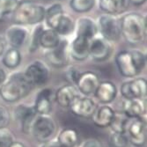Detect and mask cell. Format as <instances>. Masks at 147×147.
<instances>
[{
	"label": "cell",
	"instance_id": "obj_6",
	"mask_svg": "<svg viewBox=\"0 0 147 147\" xmlns=\"http://www.w3.org/2000/svg\"><path fill=\"white\" fill-rule=\"evenodd\" d=\"M125 134L133 145L141 147L146 142V124L142 117L134 118L129 122L126 127Z\"/></svg>",
	"mask_w": 147,
	"mask_h": 147
},
{
	"label": "cell",
	"instance_id": "obj_34",
	"mask_svg": "<svg viewBox=\"0 0 147 147\" xmlns=\"http://www.w3.org/2000/svg\"><path fill=\"white\" fill-rule=\"evenodd\" d=\"M131 54H132V57L134 58V61H135V63L137 65V68L138 70L139 71V72L142 71V70L144 69V65H145V63H146V57L144 53L140 50H138V49H133V50H130Z\"/></svg>",
	"mask_w": 147,
	"mask_h": 147
},
{
	"label": "cell",
	"instance_id": "obj_26",
	"mask_svg": "<svg viewBox=\"0 0 147 147\" xmlns=\"http://www.w3.org/2000/svg\"><path fill=\"white\" fill-rule=\"evenodd\" d=\"M57 141L62 147H74L78 141V133L75 129L65 128L59 133Z\"/></svg>",
	"mask_w": 147,
	"mask_h": 147
},
{
	"label": "cell",
	"instance_id": "obj_21",
	"mask_svg": "<svg viewBox=\"0 0 147 147\" xmlns=\"http://www.w3.org/2000/svg\"><path fill=\"white\" fill-rule=\"evenodd\" d=\"M99 5L105 13L115 16L125 12L130 3L129 0H100Z\"/></svg>",
	"mask_w": 147,
	"mask_h": 147
},
{
	"label": "cell",
	"instance_id": "obj_22",
	"mask_svg": "<svg viewBox=\"0 0 147 147\" xmlns=\"http://www.w3.org/2000/svg\"><path fill=\"white\" fill-rule=\"evenodd\" d=\"M123 112L129 119L141 117L145 112V104L140 99H125L123 102Z\"/></svg>",
	"mask_w": 147,
	"mask_h": 147
},
{
	"label": "cell",
	"instance_id": "obj_28",
	"mask_svg": "<svg viewBox=\"0 0 147 147\" xmlns=\"http://www.w3.org/2000/svg\"><path fill=\"white\" fill-rule=\"evenodd\" d=\"M74 28L75 26L72 18L64 13L58 21L55 30L59 35H68L73 32Z\"/></svg>",
	"mask_w": 147,
	"mask_h": 147
},
{
	"label": "cell",
	"instance_id": "obj_8",
	"mask_svg": "<svg viewBox=\"0 0 147 147\" xmlns=\"http://www.w3.org/2000/svg\"><path fill=\"white\" fill-rule=\"evenodd\" d=\"M24 75L32 86H42L48 81L49 71L42 62L34 61L26 67Z\"/></svg>",
	"mask_w": 147,
	"mask_h": 147
},
{
	"label": "cell",
	"instance_id": "obj_30",
	"mask_svg": "<svg viewBox=\"0 0 147 147\" xmlns=\"http://www.w3.org/2000/svg\"><path fill=\"white\" fill-rule=\"evenodd\" d=\"M95 5V0H70V7L76 12L84 13L91 11Z\"/></svg>",
	"mask_w": 147,
	"mask_h": 147
},
{
	"label": "cell",
	"instance_id": "obj_42",
	"mask_svg": "<svg viewBox=\"0 0 147 147\" xmlns=\"http://www.w3.org/2000/svg\"><path fill=\"white\" fill-rule=\"evenodd\" d=\"M9 147H26L24 144H22L21 142H19V141H13Z\"/></svg>",
	"mask_w": 147,
	"mask_h": 147
},
{
	"label": "cell",
	"instance_id": "obj_33",
	"mask_svg": "<svg viewBox=\"0 0 147 147\" xmlns=\"http://www.w3.org/2000/svg\"><path fill=\"white\" fill-rule=\"evenodd\" d=\"M109 142L112 147H127L129 144V139L125 133L115 131L110 136Z\"/></svg>",
	"mask_w": 147,
	"mask_h": 147
},
{
	"label": "cell",
	"instance_id": "obj_32",
	"mask_svg": "<svg viewBox=\"0 0 147 147\" xmlns=\"http://www.w3.org/2000/svg\"><path fill=\"white\" fill-rule=\"evenodd\" d=\"M43 26L41 24L36 25L35 28L33 29L31 34H29V46H28V50L29 52H34L38 49L40 44V36H41L42 32L43 31Z\"/></svg>",
	"mask_w": 147,
	"mask_h": 147
},
{
	"label": "cell",
	"instance_id": "obj_27",
	"mask_svg": "<svg viewBox=\"0 0 147 147\" xmlns=\"http://www.w3.org/2000/svg\"><path fill=\"white\" fill-rule=\"evenodd\" d=\"M3 56V64L6 68L15 69L20 64L21 62V54L18 49L10 48L5 52H4Z\"/></svg>",
	"mask_w": 147,
	"mask_h": 147
},
{
	"label": "cell",
	"instance_id": "obj_40",
	"mask_svg": "<svg viewBox=\"0 0 147 147\" xmlns=\"http://www.w3.org/2000/svg\"><path fill=\"white\" fill-rule=\"evenodd\" d=\"M129 3L134 5L136 6H139V5H142L143 4H144L146 2V0H129Z\"/></svg>",
	"mask_w": 147,
	"mask_h": 147
},
{
	"label": "cell",
	"instance_id": "obj_39",
	"mask_svg": "<svg viewBox=\"0 0 147 147\" xmlns=\"http://www.w3.org/2000/svg\"><path fill=\"white\" fill-rule=\"evenodd\" d=\"M42 147H62V146L60 145V144L58 143L57 140L50 139V140H49L47 142L42 143Z\"/></svg>",
	"mask_w": 147,
	"mask_h": 147
},
{
	"label": "cell",
	"instance_id": "obj_17",
	"mask_svg": "<svg viewBox=\"0 0 147 147\" xmlns=\"http://www.w3.org/2000/svg\"><path fill=\"white\" fill-rule=\"evenodd\" d=\"M89 44L90 40L77 35L70 47V53L72 58L77 61L86 60L89 57Z\"/></svg>",
	"mask_w": 147,
	"mask_h": 147
},
{
	"label": "cell",
	"instance_id": "obj_1",
	"mask_svg": "<svg viewBox=\"0 0 147 147\" xmlns=\"http://www.w3.org/2000/svg\"><path fill=\"white\" fill-rule=\"evenodd\" d=\"M120 26L121 35L129 44L140 43L146 35V19L138 12H129L124 14L120 20Z\"/></svg>",
	"mask_w": 147,
	"mask_h": 147
},
{
	"label": "cell",
	"instance_id": "obj_24",
	"mask_svg": "<svg viewBox=\"0 0 147 147\" xmlns=\"http://www.w3.org/2000/svg\"><path fill=\"white\" fill-rule=\"evenodd\" d=\"M60 42V35L57 33V31L52 28H48L43 29V31L42 32L41 36H40L39 44L43 49L49 50L57 47Z\"/></svg>",
	"mask_w": 147,
	"mask_h": 147
},
{
	"label": "cell",
	"instance_id": "obj_3",
	"mask_svg": "<svg viewBox=\"0 0 147 147\" xmlns=\"http://www.w3.org/2000/svg\"><path fill=\"white\" fill-rule=\"evenodd\" d=\"M46 9L33 0H21L12 13V20L18 25H38L45 19Z\"/></svg>",
	"mask_w": 147,
	"mask_h": 147
},
{
	"label": "cell",
	"instance_id": "obj_20",
	"mask_svg": "<svg viewBox=\"0 0 147 147\" xmlns=\"http://www.w3.org/2000/svg\"><path fill=\"white\" fill-rule=\"evenodd\" d=\"M117 94V88L115 85L110 81L100 82L98 86L94 95L101 103L108 104L112 102Z\"/></svg>",
	"mask_w": 147,
	"mask_h": 147
},
{
	"label": "cell",
	"instance_id": "obj_15",
	"mask_svg": "<svg viewBox=\"0 0 147 147\" xmlns=\"http://www.w3.org/2000/svg\"><path fill=\"white\" fill-rule=\"evenodd\" d=\"M14 115L17 120L21 123L22 130L26 134L31 133V129L34 123L35 117L37 116V113L33 107H28L25 105L18 106L14 110Z\"/></svg>",
	"mask_w": 147,
	"mask_h": 147
},
{
	"label": "cell",
	"instance_id": "obj_11",
	"mask_svg": "<svg viewBox=\"0 0 147 147\" xmlns=\"http://www.w3.org/2000/svg\"><path fill=\"white\" fill-rule=\"evenodd\" d=\"M5 40L12 48H20L25 44L29 37L28 30L24 26L14 24L5 30Z\"/></svg>",
	"mask_w": 147,
	"mask_h": 147
},
{
	"label": "cell",
	"instance_id": "obj_12",
	"mask_svg": "<svg viewBox=\"0 0 147 147\" xmlns=\"http://www.w3.org/2000/svg\"><path fill=\"white\" fill-rule=\"evenodd\" d=\"M111 54V46L103 38L94 37L90 41L89 56L95 61L102 62L107 60Z\"/></svg>",
	"mask_w": 147,
	"mask_h": 147
},
{
	"label": "cell",
	"instance_id": "obj_41",
	"mask_svg": "<svg viewBox=\"0 0 147 147\" xmlns=\"http://www.w3.org/2000/svg\"><path fill=\"white\" fill-rule=\"evenodd\" d=\"M5 78H6L5 72L2 69H0V86H1V85L5 82Z\"/></svg>",
	"mask_w": 147,
	"mask_h": 147
},
{
	"label": "cell",
	"instance_id": "obj_23",
	"mask_svg": "<svg viewBox=\"0 0 147 147\" xmlns=\"http://www.w3.org/2000/svg\"><path fill=\"white\" fill-rule=\"evenodd\" d=\"M52 90L46 88L40 92L34 101V108L37 115H49L52 109Z\"/></svg>",
	"mask_w": 147,
	"mask_h": 147
},
{
	"label": "cell",
	"instance_id": "obj_18",
	"mask_svg": "<svg viewBox=\"0 0 147 147\" xmlns=\"http://www.w3.org/2000/svg\"><path fill=\"white\" fill-rule=\"evenodd\" d=\"M98 26L95 21L89 17H81L77 21V35L88 40L93 39L98 33Z\"/></svg>",
	"mask_w": 147,
	"mask_h": 147
},
{
	"label": "cell",
	"instance_id": "obj_19",
	"mask_svg": "<svg viewBox=\"0 0 147 147\" xmlns=\"http://www.w3.org/2000/svg\"><path fill=\"white\" fill-rule=\"evenodd\" d=\"M78 96V90L74 85H64L57 91L56 100L63 108H69L73 100Z\"/></svg>",
	"mask_w": 147,
	"mask_h": 147
},
{
	"label": "cell",
	"instance_id": "obj_35",
	"mask_svg": "<svg viewBox=\"0 0 147 147\" xmlns=\"http://www.w3.org/2000/svg\"><path fill=\"white\" fill-rule=\"evenodd\" d=\"M10 113L5 106L0 105V129H5L10 123Z\"/></svg>",
	"mask_w": 147,
	"mask_h": 147
},
{
	"label": "cell",
	"instance_id": "obj_25",
	"mask_svg": "<svg viewBox=\"0 0 147 147\" xmlns=\"http://www.w3.org/2000/svg\"><path fill=\"white\" fill-rule=\"evenodd\" d=\"M64 14V11L61 4L55 3L51 6H49L45 12V20L49 26V28L55 29L56 26L62 18V16Z\"/></svg>",
	"mask_w": 147,
	"mask_h": 147
},
{
	"label": "cell",
	"instance_id": "obj_9",
	"mask_svg": "<svg viewBox=\"0 0 147 147\" xmlns=\"http://www.w3.org/2000/svg\"><path fill=\"white\" fill-rule=\"evenodd\" d=\"M115 63L119 72L125 78H134L140 73L130 50L120 51L115 57Z\"/></svg>",
	"mask_w": 147,
	"mask_h": 147
},
{
	"label": "cell",
	"instance_id": "obj_14",
	"mask_svg": "<svg viewBox=\"0 0 147 147\" xmlns=\"http://www.w3.org/2000/svg\"><path fill=\"white\" fill-rule=\"evenodd\" d=\"M100 81L97 74L92 71H86L80 73L76 85L78 92L85 95H90L94 93Z\"/></svg>",
	"mask_w": 147,
	"mask_h": 147
},
{
	"label": "cell",
	"instance_id": "obj_36",
	"mask_svg": "<svg viewBox=\"0 0 147 147\" xmlns=\"http://www.w3.org/2000/svg\"><path fill=\"white\" fill-rule=\"evenodd\" d=\"M13 142V138L9 131L0 129V147H9Z\"/></svg>",
	"mask_w": 147,
	"mask_h": 147
},
{
	"label": "cell",
	"instance_id": "obj_38",
	"mask_svg": "<svg viewBox=\"0 0 147 147\" xmlns=\"http://www.w3.org/2000/svg\"><path fill=\"white\" fill-rule=\"evenodd\" d=\"M79 147H102V144L96 138H90L83 142Z\"/></svg>",
	"mask_w": 147,
	"mask_h": 147
},
{
	"label": "cell",
	"instance_id": "obj_29",
	"mask_svg": "<svg viewBox=\"0 0 147 147\" xmlns=\"http://www.w3.org/2000/svg\"><path fill=\"white\" fill-rule=\"evenodd\" d=\"M19 5V0H0V22L12 14Z\"/></svg>",
	"mask_w": 147,
	"mask_h": 147
},
{
	"label": "cell",
	"instance_id": "obj_4",
	"mask_svg": "<svg viewBox=\"0 0 147 147\" xmlns=\"http://www.w3.org/2000/svg\"><path fill=\"white\" fill-rule=\"evenodd\" d=\"M56 130V123L49 115H37L31 129V133L38 142L44 143L53 138Z\"/></svg>",
	"mask_w": 147,
	"mask_h": 147
},
{
	"label": "cell",
	"instance_id": "obj_43",
	"mask_svg": "<svg viewBox=\"0 0 147 147\" xmlns=\"http://www.w3.org/2000/svg\"><path fill=\"white\" fill-rule=\"evenodd\" d=\"M5 52V43L2 38H0V57H1Z\"/></svg>",
	"mask_w": 147,
	"mask_h": 147
},
{
	"label": "cell",
	"instance_id": "obj_13",
	"mask_svg": "<svg viewBox=\"0 0 147 147\" xmlns=\"http://www.w3.org/2000/svg\"><path fill=\"white\" fill-rule=\"evenodd\" d=\"M71 112L79 117H91L97 106L92 99L88 97H76L70 105Z\"/></svg>",
	"mask_w": 147,
	"mask_h": 147
},
{
	"label": "cell",
	"instance_id": "obj_5",
	"mask_svg": "<svg viewBox=\"0 0 147 147\" xmlns=\"http://www.w3.org/2000/svg\"><path fill=\"white\" fill-rule=\"evenodd\" d=\"M98 31L106 41L117 42L121 37V26L120 20L114 15L102 14L98 19Z\"/></svg>",
	"mask_w": 147,
	"mask_h": 147
},
{
	"label": "cell",
	"instance_id": "obj_2",
	"mask_svg": "<svg viewBox=\"0 0 147 147\" xmlns=\"http://www.w3.org/2000/svg\"><path fill=\"white\" fill-rule=\"evenodd\" d=\"M32 85L24 73H14L1 85L0 96L6 102H16L26 97L31 92Z\"/></svg>",
	"mask_w": 147,
	"mask_h": 147
},
{
	"label": "cell",
	"instance_id": "obj_7",
	"mask_svg": "<svg viewBox=\"0 0 147 147\" xmlns=\"http://www.w3.org/2000/svg\"><path fill=\"white\" fill-rule=\"evenodd\" d=\"M121 92L126 100H144L147 94V82L145 78H137L135 79L124 82L121 86Z\"/></svg>",
	"mask_w": 147,
	"mask_h": 147
},
{
	"label": "cell",
	"instance_id": "obj_37",
	"mask_svg": "<svg viewBox=\"0 0 147 147\" xmlns=\"http://www.w3.org/2000/svg\"><path fill=\"white\" fill-rule=\"evenodd\" d=\"M79 75H80V72L75 67H71L70 69H68L67 71H66V76H67V78L71 82L72 85L76 84Z\"/></svg>",
	"mask_w": 147,
	"mask_h": 147
},
{
	"label": "cell",
	"instance_id": "obj_31",
	"mask_svg": "<svg viewBox=\"0 0 147 147\" xmlns=\"http://www.w3.org/2000/svg\"><path fill=\"white\" fill-rule=\"evenodd\" d=\"M129 119L126 115L123 113H119L115 115V118L111 123V127L115 132H121V133H125L127 124L129 123Z\"/></svg>",
	"mask_w": 147,
	"mask_h": 147
},
{
	"label": "cell",
	"instance_id": "obj_16",
	"mask_svg": "<svg viewBox=\"0 0 147 147\" xmlns=\"http://www.w3.org/2000/svg\"><path fill=\"white\" fill-rule=\"evenodd\" d=\"M115 111L109 106H100L96 108L94 113L92 115V123L99 128L110 127L115 118Z\"/></svg>",
	"mask_w": 147,
	"mask_h": 147
},
{
	"label": "cell",
	"instance_id": "obj_10",
	"mask_svg": "<svg viewBox=\"0 0 147 147\" xmlns=\"http://www.w3.org/2000/svg\"><path fill=\"white\" fill-rule=\"evenodd\" d=\"M45 58L49 63L57 68H61L68 62V42L61 41L59 45L45 53Z\"/></svg>",
	"mask_w": 147,
	"mask_h": 147
}]
</instances>
